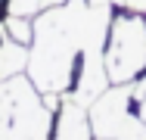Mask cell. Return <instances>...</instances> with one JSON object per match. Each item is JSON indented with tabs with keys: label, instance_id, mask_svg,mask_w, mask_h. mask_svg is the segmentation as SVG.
Masks as SVG:
<instances>
[{
	"label": "cell",
	"instance_id": "cell-8",
	"mask_svg": "<svg viewBox=\"0 0 146 140\" xmlns=\"http://www.w3.org/2000/svg\"><path fill=\"white\" fill-rule=\"evenodd\" d=\"M118 140H146V125L140 118L127 115V121H124L121 131H118Z\"/></svg>",
	"mask_w": 146,
	"mask_h": 140
},
{
	"label": "cell",
	"instance_id": "cell-2",
	"mask_svg": "<svg viewBox=\"0 0 146 140\" xmlns=\"http://www.w3.org/2000/svg\"><path fill=\"white\" fill-rule=\"evenodd\" d=\"M50 112L31 78L0 81V140H50Z\"/></svg>",
	"mask_w": 146,
	"mask_h": 140
},
{
	"label": "cell",
	"instance_id": "cell-14",
	"mask_svg": "<svg viewBox=\"0 0 146 140\" xmlns=\"http://www.w3.org/2000/svg\"><path fill=\"white\" fill-rule=\"evenodd\" d=\"M96 140H118V137H96Z\"/></svg>",
	"mask_w": 146,
	"mask_h": 140
},
{
	"label": "cell",
	"instance_id": "cell-1",
	"mask_svg": "<svg viewBox=\"0 0 146 140\" xmlns=\"http://www.w3.org/2000/svg\"><path fill=\"white\" fill-rule=\"evenodd\" d=\"M90 25V3L68 0L65 6L40 9L34 22V47L28 56V78L40 93H65L78 53H84Z\"/></svg>",
	"mask_w": 146,
	"mask_h": 140
},
{
	"label": "cell",
	"instance_id": "cell-10",
	"mask_svg": "<svg viewBox=\"0 0 146 140\" xmlns=\"http://www.w3.org/2000/svg\"><path fill=\"white\" fill-rule=\"evenodd\" d=\"M124 6H131L134 13H146V0H124Z\"/></svg>",
	"mask_w": 146,
	"mask_h": 140
},
{
	"label": "cell",
	"instance_id": "cell-7",
	"mask_svg": "<svg viewBox=\"0 0 146 140\" xmlns=\"http://www.w3.org/2000/svg\"><path fill=\"white\" fill-rule=\"evenodd\" d=\"M3 31H6L13 41H19V44L34 41V25H28V16H9V19L3 22Z\"/></svg>",
	"mask_w": 146,
	"mask_h": 140
},
{
	"label": "cell",
	"instance_id": "cell-12",
	"mask_svg": "<svg viewBox=\"0 0 146 140\" xmlns=\"http://www.w3.org/2000/svg\"><path fill=\"white\" fill-rule=\"evenodd\" d=\"M140 121H143V125H146V97H143V100H140Z\"/></svg>",
	"mask_w": 146,
	"mask_h": 140
},
{
	"label": "cell",
	"instance_id": "cell-6",
	"mask_svg": "<svg viewBox=\"0 0 146 140\" xmlns=\"http://www.w3.org/2000/svg\"><path fill=\"white\" fill-rule=\"evenodd\" d=\"M28 56L31 53L25 50V44H19V41H13V37L6 34L3 44H0V81L22 75V72L28 69Z\"/></svg>",
	"mask_w": 146,
	"mask_h": 140
},
{
	"label": "cell",
	"instance_id": "cell-11",
	"mask_svg": "<svg viewBox=\"0 0 146 140\" xmlns=\"http://www.w3.org/2000/svg\"><path fill=\"white\" fill-rule=\"evenodd\" d=\"M143 97H146V78L140 84H134V100H143Z\"/></svg>",
	"mask_w": 146,
	"mask_h": 140
},
{
	"label": "cell",
	"instance_id": "cell-9",
	"mask_svg": "<svg viewBox=\"0 0 146 140\" xmlns=\"http://www.w3.org/2000/svg\"><path fill=\"white\" fill-rule=\"evenodd\" d=\"M44 9V0H9V16H34Z\"/></svg>",
	"mask_w": 146,
	"mask_h": 140
},
{
	"label": "cell",
	"instance_id": "cell-5",
	"mask_svg": "<svg viewBox=\"0 0 146 140\" xmlns=\"http://www.w3.org/2000/svg\"><path fill=\"white\" fill-rule=\"evenodd\" d=\"M53 140H90V118L78 100L72 97L62 100V115H59V128Z\"/></svg>",
	"mask_w": 146,
	"mask_h": 140
},
{
	"label": "cell",
	"instance_id": "cell-3",
	"mask_svg": "<svg viewBox=\"0 0 146 140\" xmlns=\"http://www.w3.org/2000/svg\"><path fill=\"white\" fill-rule=\"evenodd\" d=\"M146 69V22L143 16H115L106 44L109 81L127 84Z\"/></svg>",
	"mask_w": 146,
	"mask_h": 140
},
{
	"label": "cell",
	"instance_id": "cell-4",
	"mask_svg": "<svg viewBox=\"0 0 146 140\" xmlns=\"http://www.w3.org/2000/svg\"><path fill=\"white\" fill-rule=\"evenodd\" d=\"M134 100V87H112L103 90L93 103L87 106V118H90V131L93 137H118L121 125L127 121V106Z\"/></svg>",
	"mask_w": 146,
	"mask_h": 140
},
{
	"label": "cell",
	"instance_id": "cell-13",
	"mask_svg": "<svg viewBox=\"0 0 146 140\" xmlns=\"http://www.w3.org/2000/svg\"><path fill=\"white\" fill-rule=\"evenodd\" d=\"M59 3H62V0H44V9H47V6H59Z\"/></svg>",
	"mask_w": 146,
	"mask_h": 140
}]
</instances>
